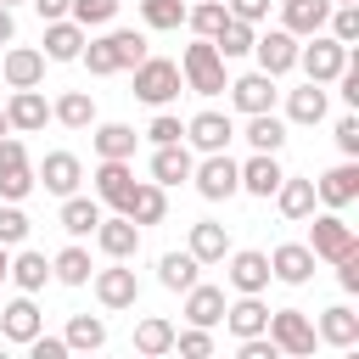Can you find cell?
Segmentation results:
<instances>
[{"instance_id":"cell-1","label":"cell","mask_w":359,"mask_h":359,"mask_svg":"<svg viewBox=\"0 0 359 359\" xmlns=\"http://www.w3.org/2000/svg\"><path fill=\"white\" fill-rule=\"evenodd\" d=\"M180 79H185V90H196V95H224L230 73H224V56L213 50V39H191V45H185Z\"/></svg>"},{"instance_id":"cell-2","label":"cell","mask_w":359,"mask_h":359,"mask_svg":"<svg viewBox=\"0 0 359 359\" xmlns=\"http://www.w3.org/2000/svg\"><path fill=\"white\" fill-rule=\"evenodd\" d=\"M135 101H146V107H168L180 90H185V79H180V62H168V56H140L135 67Z\"/></svg>"},{"instance_id":"cell-3","label":"cell","mask_w":359,"mask_h":359,"mask_svg":"<svg viewBox=\"0 0 359 359\" xmlns=\"http://www.w3.org/2000/svg\"><path fill=\"white\" fill-rule=\"evenodd\" d=\"M314 224H309V252L320 258V264H337V258H348V252H359V236H353V224L337 213V208H325V213H309Z\"/></svg>"},{"instance_id":"cell-4","label":"cell","mask_w":359,"mask_h":359,"mask_svg":"<svg viewBox=\"0 0 359 359\" xmlns=\"http://www.w3.org/2000/svg\"><path fill=\"white\" fill-rule=\"evenodd\" d=\"M191 185L202 202H230L241 191V174H236V157L230 151H202V163H191Z\"/></svg>"},{"instance_id":"cell-5","label":"cell","mask_w":359,"mask_h":359,"mask_svg":"<svg viewBox=\"0 0 359 359\" xmlns=\"http://www.w3.org/2000/svg\"><path fill=\"white\" fill-rule=\"evenodd\" d=\"M297 67H303L314 84H331V79L348 67V45L320 28V34H309V45H297Z\"/></svg>"},{"instance_id":"cell-6","label":"cell","mask_w":359,"mask_h":359,"mask_svg":"<svg viewBox=\"0 0 359 359\" xmlns=\"http://www.w3.org/2000/svg\"><path fill=\"white\" fill-rule=\"evenodd\" d=\"M269 342L280 348V353H292V359H303V353H314V320L303 314V309H269Z\"/></svg>"},{"instance_id":"cell-7","label":"cell","mask_w":359,"mask_h":359,"mask_svg":"<svg viewBox=\"0 0 359 359\" xmlns=\"http://www.w3.org/2000/svg\"><path fill=\"white\" fill-rule=\"evenodd\" d=\"M90 286H95V303H101V309H135V303H140V280H135L129 258H112L107 269H95Z\"/></svg>"},{"instance_id":"cell-8","label":"cell","mask_w":359,"mask_h":359,"mask_svg":"<svg viewBox=\"0 0 359 359\" xmlns=\"http://www.w3.org/2000/svg\"><path fill=\"white\" fill-rule=\"evenodd\" d=\"M34 191V163L17 135H0V202H22Z\"/></svg>"},{"instance_id":"cell-9","label":"cell","mask_w":359,"mask_h":359,"mask_svg":"<svg viewBox=\"0 0 359 359\" xmlns=\"http://www.w3.org/2000/svg\"><path fill=\"white\" fill-rule=\"evenodd\" d=\"M252 56H258V73H269V79L292 73V67H297V34L264 28V34H252Z\"/></svg>"},{"instance_id":"cell-10","label":"cell","mask_w":359,"mask_h":359,"mask_svg":"<svg viewBox=\"0 0 359 359\" xmlns=\"http://www.w3.org/2000/svg\"><path fill=\"white\" fill-rule=\"evenodd\" d=\"M45 331V314H39V303H34V292H22V297H11L6 309H0V337L6 342H17V348H28L34 337Z\"/></svg>"},{"instance_id":"cell-11","label":"cell","mask_w":359,"mask_h":359,"mask_svg":"<svg viewBox=\"0 0 359 359\" xmlns=\"http://www.w3.org/2000/svg\"><path fill=\"white\" fill-rule=\"evenodd\" d=\"M314 252H309V241H280L275 252H269V280H286V286H309L314 280Z\"/></svg>"},{"instance_id":"cell-12","label":"cell","mask_w":359,"mask_h":359,"mask_svg":"<svg viewBox=\"0 0 359 359\" xmlns=\"http://www.w3.org/2000/svg\"><path fill=\"white\" fill-rule=\"evenodd\" d=\"M79 180H84V163L73 151H45V163L34 168V185H45L50 196H73Z\"/></svg>"},{"instance_id":"cell-13","label":"cell","mask_w":359,"mask_h":359,"mask_svg":"<svg viewBox=\"0 0 359 359\" xmlns=\"http://www.w3.org/2000/svg\"><path fill=\"white\" fill-rule=\"evenodd\" d=\"M236 174H241V191H247V196H258V202H269L286 168H280V151H252L247 163H236Z\"/></svg>"},{"instance_id":"cell-14","label":"cell","mask_w":359,"mask_h":359,"mask_svg":"<svg viewBox=\"0 0 359 359\" xmlns=\"http://www.w3.org/2000/svg\"><path fill=\"white\" fill-rule=\"evenodd\" d=\"M314 202H325V208H348V202H359V163L348 157V163H337V168H325L320 180H314Z\"/></svg>"},{"instance_id":"cell-15","label":"cell","mask_w":359,"mask_h":359,"mask_svg":"<svg viewBox=\"0 0 359 359\" xmlns=\"http://www.w3.org/2000/svg\"><path fill=\"white\" fill-rule=\"evenodd\" d=\"M230 258V269H224V280H230V292H264L269 286V252H258V247H230L224 252Z\"/></svg>"},{"instance_id":"cell-16","label":"cell","mask_w":359,"mask_h":359,"mask_svg":"<svg viewBox=\"0 0 359 359\" xmlns=\"http://www.w3.org/2000/svg\"><path fill=\"white\" fill-rule=\"evenodd\" d=\"M224 90H230V101H236V112H241V118H247V112H275V79H269V73H258V67H252V73H241V79H230Z\"/></svg>"},{"instance_id":"cell-17","label":"cell","mask_w":359,"mask_h":359,"mask_svg":"<svg viewBox=\"0 0 359 359\" xmlns=\"http://www.w3.org/2000/svg\"><path fill=\"white\" fill-rule=\"evenodd\" d=\"M6 123H11V135H34V129L50 123V101L39 95V84H34V90H11V101H6Z\"/></svg>"},{"instance_id":"cell-18","label":"cell","mask_w":359,"mask_h":359,"mask_svg":"<svg viewBox=\"0 0 359 359\" xmlns=\"http://www.w3.org/2000/svg\"><path fill=\"white\" fill-rule=\"evenodd\" d=\"M118 213H123V219H135V224L146 230V224H163V219H168V196H163V185H157V180H135V191L123 196V208H118Z\"/></svg>"},{"instance_id":"cell-19","label":"cell","mask_w":359,"mask_h":359,"mask_svg":"<svg viewBox=\"0 0 359 359\" xmlns=\"http://www.w3.org/2000/svg\"><path fill=\"white\" fill-rule=\"evenodd\" d=\"M0 73H6L11 90H34V84H45V50H34V45H11V50L0 56Z\"/></svg>"},{"instance_id":"cell-20","label":"cell","mask_w":359,"mask_h":359,"mask_svg":"<svg viewBox=\"0 0 359 359\" xmlns=\"http://www.w3.org/2000/svg\"><path fill=\"white\" fill-rule=\"evenodd\" d=\"M129 191H135V168H129V157H101V163H95V202L123 208Z\"/></svg>"},{"instance_id":"cell-21","label":"cell","mask_w":359,"mask_h":359,"mask_svg":"<svg viewBox=\"0 0 359 359\" xmlns=\"http://www.w3.org/2000/svg\"><path fill=\"white\" fill-rule=\"evenodd\" d=\"M90 236H95V247H101L107 258H135V252H140V224L123 219V213H118V219L101 213V224H95Z\"/></svg>"},{"instance_id":"cell-22","label":"cell","mask_w":359,"mask_h":359,"mask_svg":"<svg viewBox=\"0 0 359 359\" xmlns=\"http://www.w3.org/2000/svg\"><path fill=\"white\" fill-rule=\"evenodd\" d=\"M185 140H191L196 151H230V140H236V123H230L224 112H196V118L185 123Z\"/></svg>"},{"instance_id":"cell-23","label":"cell","mask_w":359,"mask_h":359,"mask_svg":"<svg viewBox=\"0 0 359 359\" xmlns=\"http://www.w3.org/2000/svg\"><path fill=\"white\" fill-rule=\"evenodd\" d=\"M191 163H196V157H191V146H185V140L151 146V180H157L163 191H168V185H185V180H191Z\"/></svg>"},{"instance_id":"cell-24","label":"cell","mask_w":359,"mask_h":359,"mask_svg":"<svg viewBox=\"0 0 359 359\" xmlns=\"http://www.w3.org/2000/svg\"><path fill=\"white\" fill-rule=\"evenodd\" d=\"M84 39H90V28H79L73 17H56V22H45V62H79Z\"/></svg>"},{"instance_id":"cell-25","label":"cell","mask_w":359,"mask_h":359,"mask_svg":"<svg viewBox=\"0 0 359 359\" xmlns=\"http://www.w3.org/2000/svg\"><path fill=\"white\" fill-rule=\"evenodd\" d=\"M185 252H191L196 264H224V252H230V230H224L219 219H196V224H191Z\"/></svg>"},{"instance_id":"cell-26","label":"cell","mask_w":359,"mask_h":359,"mask_svg":"<svg viewBox=\"0 0 359 359\" xmlns=\"http://www.w3.org/2000/svg\"><path fill=\"white\" fill-rule=\"evenodd\" d=\"M224 303H230L224 286H208V280L185 286V320H191V325H208V331H213V325L224 320Z\"/></svg>"},{"instance_id":"cell-27","label":"cell","mask_w":359,"mask_h":359,"mask_svg":"<svg viewBox=\"0 0 359 359\" xmlns=\"http://www.w3.org/2000/svg\"><path fill=\"white\" fill-rule=\"evenodd\" d=\"M224 325H230L236 342H241V337H258V331L269 325V309L258 303V292H236V303H224Z\"/></svg>"},{"instance_id":"cell-28","label":"cell","mask_w":359,"mask_h":359,"mask_svg":"<svg viewBox=\"0 0 359 359\" xmlns=\"http://www.w3.org/2000/svg\"><path fill=\"white\" fill-rule=\"evenodd\" d=\"M325 17H331V0H280V28H286V34H297V39L320 34V28H325Z\"/></svg>"},{"instance_id":"cell-29","label":"cell","mask_w":359,"mask_h":359,"mask_svg":"<svg viewBox=\"0 0 359 359\" xmlns=\"http://www.w3.org/2000/svg\"><path fill=\"white\" fill-rule=\"evenodd\" d=\"M275 208H280V219H309L314 213V180H303V174H280V185H275Z\"/></svg>"},{"instance_id":"cell-30","label":"cell","mask_w":359,"mask_h":359,"mask_svg":"<svg viewBox=\"0 0 359 359\" xmlns=\"http://www.w3.org/2000/svg\"><path fill=\"white\" fill-rule=\"evenodd\" d=\"M314 337H320V342H331V348H359V314H353L348 303H331V309L320 314Z\"/></svg>"},{"instance_id":"cell-31","label":"cell","mask_w":359,"mask_h":359,"mask_svg":"<svg viewBox=\"0 0 359 359\" xmlns=\"http://www.w3.org/2000/svg\"><path fill=\"white\" fill-rule=\"evenodd\" d=\"M325 112H331V101H325V84H314V79L286 95V123H325Z\"/></svg>"},{"instance_id":"cell-32","label":"cell","mask_w":359,"mask_h":359,"mask_svg":"<svg viewBox=\"0 0 359 359\" xmlns=\"http://www.w3.org/2000/svg\"><path fill=\"white\" fill-rule=\"evenodd\" d=\"M50 118H56L62 129H90V123H95V95H90V90H62V95L50 101Z\"/></svg>"},{"instance_id":"cell-33","label":"cell","mask_w":359,"mask_h":359,"mask_svg":"<svg viewBox=\"0 0 359 359\" xmlns=\"http://www.w3.org/2000/svg\"><path fill=\"white\" fill-rule=\"evenodd\" d=\"M56 224H62V230H67V236L79 241V236H90V230L101 224V202H95V196H79V191H73V196H62V213H56Z\"/></svg>"},{"instance_id":"cell-34","label":"cell","mask_w":359,"mask_h":359,"mask_svg":"<svg viewBox=\"0 0 359 359\" xmlns=\"http://www.w3.org/2000/svg\"><path fill=\"white\" fill-rule=\"evenodd\" d=\"M6 280H17V292H39V286L50 280V258H45V252H34V247H22V252H11Z\"/></svg>"},{"instance_id":"cell-35","label":"cell","mask_w":359,"mask_h":359,"mask_svg":"<svg viewBox=\"0 0 359 359\" xmlns=\"http://www.w3.org/2000/svg\"><path fill=\"white\" fill-rule=\"evenodd\" d=\"M90 275H95V264H90V252L79 241L50 258V280H62V286H90Z\"/></svg>"},{"instance_id":"cell-36","label":"cell","mask_w":359,"mask_h":359,"mask_svg":"<svg viewBox=\"0 0 359 359\" xmlns=\"http://www.w3.org/2000/svg\"><path fill=\"white\" fill-rule=\"evenodd\" d=\"M252 22H241V17H224L219 22V34H213V50L224 56V62H236V56H252Z\"/></svg>"},{"instance_id":"cell-37","label":"cell","mask_w":359,"mask_h":359,"mask_svg":"<svg viewBox=\"0 0 359 359\" xmlns=\"http://www.w3.org/2000/svg\"><path fill=\"white\" fill-rule=\"evenodd\" d=\"M247 146H252V151H280V146H286V118H275V112H247Z\"/></svg>"},{"instance_id":"cell-38","label":"cell","mask_w":359,"mask_h":359,"mask_svg":"<svg viewBox=\"0 0 359 359\" xmlns=\"http://www.w3.org/2000/svg\"><path fill=\"white\" fill-rule=\"evenodd\" d=\"M62 342L79 348V353H95V348H107V320L101 314H73L67 331H62Z\"/></svg>"},{"instance_id":"cell-39","label":"cell","mask_w":359,"mask_h":359,"mask_svg":"<svg viewBox=\"0 0 359 359\" xmlns=\"http://www.w3.org/2000/svg\"><path fill=\"white\" fill-rule=\"evenodd\" d=\"M135 353H146V359L174 353V325H168L163 314H146V320L135 325Z\"/></svg>"},{"instance_id":"cell-40","label":"cell","mask_w":359,"mask_h":359,"mask_svg":"<svg viewBox=\"0 0 359 359\" xmlns=\"http://www.w3.org/2000/svg\"><path fill=\"white\" fill-rule=\"evenodd\" d=\"M95 157H135V146H140V135L129 129V123H95Z\"/></svg>"},{"instance_id":"cell-41","label":"cell","mask_w":359,"mask_h":359,"mask_svg":"<svg viewBox=\"0 0 359 359\" xmlns=\"http://www.w3.org/2000/svg\"><path fill=\"white\" fill-rule=\"evenodd\" d=\"M196 269H202V264H196L191 252H163V258H157V280H163L168 292H185V286H196Z\"/></svg>"},{"instance_id":"cell-42","label":"cell","mask_w":359,"mask_h":359,"mask_svg":"<svg viewBox=\"0 0 359 359\" xmlns=\"http://www.w3.org/2000/svg\"><path fill=\"white\" fill-rule=\"evenodd\" d=\"M224 17H230V11H224V0H196V6H185V28H191L196 39H213Z\"/></svg>"},{"instance_id":"cell-43","label":"cell","mask_w":359,"mask_h":359,"mask_svg":"<svg viewBox=\"0 0 359 359\" xmlns=\"http://www.w3.org/2000/svg\"><path fill=\"white\" fill-rule=\"evenodd\" d=\"M101 39H107V50H112L118 73H123V67H135V62L146 56V34H135V28H112V34H101Z\"/></svg>"},{"instance_id":"cell-44","label":"cell","mask_w":359,"mask_h":359,"mask_svg":"<svg viewBox=\"0 0 359 359\" xmlns=\"http://www.w3.org/2000/svg\"><path fill=\"white\" fill-rule=\"evenodd\" d=\"M140 22L151 34H168V28L185 22V0H140Z\"/></svg>"},{"instance_id":"cell-45","label":"cell","mask_w":359,"mask_h":359,"mask_svg":"<svg viewBox=\"0 0 359 359\" xmlns=\"http://www.w3.org/2000/svg\"><path fill=\"white\" fill-rule=\"evenodd\" d=\"M34 230V219L22 213V202H0V247H22Z\"/></svg>"},{"instance_id":"cell-46","label":"cell","mask_w":359,"mask_h":359,"mask_svg":"<svg viewBox=\"0 0 359 359\" xmlns=\"http://www.w3.org/2000/svg\"><path fill=\"white\" fill-rule=\"evenodd\" d=\"M118 6H123V0H73L67 17H73L79 28H107V22L118 17Z\"/></svg>"},{"instance_id":"cell-47","label":"cell","mask_w":359,"mask_h":359,"mask_svg":"<svg viewBox=\"0 0 359 359\" xmlns=\"http://www.w3.org/2000/svg\"><path fill=\"white\" fill-rule=\"evenodd\" d=\"M325 34H331V39H342V45H353V39H359V6H331Z\"/></svg>"},{"instance_id":"cell-48","label":"cell","mask_w":359,"mask_h":359,"mask_svg":"<svg viewBox=\"0 0 359 359\" xmlns=\"http://www.w3.org/2000/svg\"><path fill=\"white\" fill-rule=\"evenodd\" d=\"M146 140H151V146H168V140H185V123H180V118H174L168 107H157V118L146 123Z\"/></svg>"},{"instance_id":"cell-49","label":"cell","mask_w":359,"mask_h":359,"mask_svg":"<svg viewBox=\"0 0 359 359\" xmlns=\"http://www.w3.org/2000/svg\"><path fill=\"white\" fill-rule=\"evenodd\" d=\"M174 348L185 359H208L213 353V337H208V325H191V331H174Z\"/></svg>"},{"instance_id":"cell-50","label":"cell","mask_w":359,"mask_h":359,"mask_svg":"<svg viewBox=\"0 0 359 359\" xmlns=\"http://www.w3.org/2000/svg\"><path fill=\"white\" fill-rule=\"evenodd\" d=\"M331 135H337V146H342V157H359V118H353V112H342Z\"/></svg>"},{"instance_id":"cell-51","label":"cell","mask_w":359,"mask_h":359,"mask_svg":"<svg viewBox=\"0 0 359 359\" xmlns=\"http://www.w3.org/2000/svg\"><path fill=\"white\" fill-rule=\"evenodd\" d=\"M224 11H230V17H241V22H252V28H258V22H264V17H269V0H224Z\"/></svg>"},{"instance_id":"cell-52","label":"cell","mask_w":359,"mask_h":359,"mask_svg":"<svg viewBox=\"0 0 359 359\" xmlns=\"http://www.w3.org/2000/svg\"><path fill=\"white\" fill-rule=\"evenodd\" d=\"M28 353H34V359H67V353H73V348H67V342H62V337H45V331H39V337H34V342H28Z\"/></svg>"},{"instance_id":"cell-53","label":"cell","mask_w":359,"mask_h":359,"mask_svg":"<svg viewBox=\"0 0 359 359\" xmlns=\"http://www.w3.org/2000/svg\"><path fill=\"white\" fill-rule=\"evenodd\" d=\"M331 269H337V286H342V292H359V252H348V258H337Z\"/></svg>"},{"instance_id":"cell-54","label":"cell","mask_w":359,"mask_h":359,"mask_svg":"<svg viewBox=\"0 0 359 359\" xmlns=\"http://www.w3.org/2000/svg\"><path fill=\"white\" fill-rule=\"evenodd\" d=\"M67 6H73V0H34V11H39L45 22H56V17H67Z\"/></svg>"},{"instance_id":"cell-55","label":"cell","mask_w":359,"mask_h":359,"mask_svg":"<svg viewBox=\"0 0 359 359\" xmlns=\"http://www.w3.org/2000/svg\"><path fill=\"white\" fill-rule=\"evenodd\" d=\"M17 39V17H11V6H0V45H11Z\"/></svg>"},{"instance_id":"cell-56","label":"cell","mask_w":359,"mask_h":359,"mask_svg":"<svg viewBox=\"0 0 359 359\" xmlns=\"http://www.w3.org/2000/svg\"><path fill=\"white\" fill-rule=\"evenodd\" d=\"M6 269H11V247H0V286H6Z\"/></svg>"},{"instance_id":"cell-57","label":"cell","mask_w":359,"mask_h":359,"mask_svg":"<svg viewBox=\"0 0 359 359\" xmlns=\"http://www.w3.org/2000/svg\"><path fill=\"white\" fill-rule=\"evenodd\" d=\"M0 135H11V123H6V107H0Z\"/></svg>"},{"instance_id":"cell-58","label":"cell","mask_w":359,"mask_h":359,"mask_svg":"<svg viewBox=\"0 0 359 359\" xmlns=\"http://www.w3.org/2000/svg\"><path fill=\"white\" fill-rule=\"evenodd\" d=\"M331 6H359V0H331Z\"/></svg>"},{"instance_id":"cell-59","label":"cell","mask_w":359,"mask_h":359,"mask_svg":"<svg viewBox=\"0 0 359 359\" xmlns=\"http://www.w3.org/2000/svg\"><path fill=\"white\" fill-rule=\"evenodd\" d=\"M0 6H22V0H0Z\"/></svg>"}]
</instances>
